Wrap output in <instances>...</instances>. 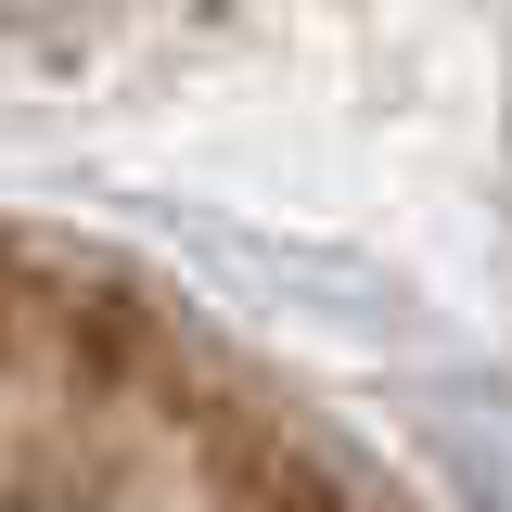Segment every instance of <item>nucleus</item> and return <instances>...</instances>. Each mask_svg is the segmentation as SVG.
<instances>
[{
    "mask_svg": "<svg viewBox=\"0 0 512 512\" xmlns=\"http://www.w3.org/2000/svg\"><path fill=\"white\" fill-rule=\"evenodd\" d=\"M0 512H410L180 295L0 231Z\"/></svg>",
    "mask_w": 512,
    "mask_h": 512,
    "instance_id": "nucleus-1",
    "label": "nucleus"
},
{
    "mask_svg": "<svg viewBox=\"0 0 512 512\" xmlns=\"http://www.w3.org/2000/svg\"><path fill=\"white\" fill-rule=\"evenodd\" d=\"M0 13H39V0H0Z\"/></svg>",
    "mask_w": 512,
    "mask_h": 512,
    "instance_id": "nucleus-2",
    "label": "nucleus"
}]
</instances>
